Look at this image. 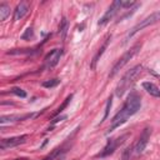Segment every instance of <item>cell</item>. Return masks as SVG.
<instances>
[{"mask_svg": "<svg viewBox=\"0 0 160 160\" xmlns=\"http://www.w3.org/2000/svg\"><path fill=\"white\" fill-rule=\"evenodd\" d=\"M158 21H160V11H155V12L150 14L149 16H146L145 19H142L139 24H136V25L129 31V34H128L126 38H125V42H126L129 39H131L135 34H138L140 30H142L144 28H148V26H150V25H152V24H156Z\"/></svg>", "mask_w": 160, "mask_h": 160, "instance_id": "4", "label": "cell"}, {"mask_svg": "<svg viewBox=\"0 0 160 160\" xmlns=\"http://www.w3.org/2000/svg\"><path fill=\"white\" fill-rule=\"evenodd\" d=\"M140 49H141V42H138V44H135L130 50H128L121 58H119L118 61L115 62V65L112 66V69H111V71H110V74H109V78H114V76L129 62V60H131V59L139 52Z\"/></svg>", "mask_w": 160, "mask_h": 160, "instance_id": "3", "label": "cell"}, {"mask_svg": "<svg viewBox=\"0 0 160 160\" xmlns=\"http://www.w3.org/2000/svg\"><path fill=\"white\" fill-rule=\"evenodd\" d=\"M32 116H35V114H26V115H4L0 119V124L4 125L6 122L21 121V120H25V119H29V118H32Z\"/></svg>", "mask_w": 160, "mask_h": 160, "instance_id": "12", "label": "cell"}, {"mask_svg": "<svg viewBox=\"0 0 160 160\" xmlns=\"http://www.w3.org/2000/svg\"><path fill=\"white\" fill-rule=\"evenodd\" d=\"M125 138H126V135H122V136H120V138L108 140L106 145L104 146V149L101 150V152H99V154H98V156H99V158H105V156L111 155V154L116 150V148H118V146L124 141V139H125Z\"/></svg>", "mask_w": 160, "mask_h": 160, "instance_id": "6", "label": "cell"}, {"mask_svg": "<svg viewBox=\"0 0 160 160\" xmlns=\"http://www.w3.org/2000/svg\"><path fill=\"white\" fill-rule=\"evenodd\" d=\"M61 55H62V49H54V50H51V51L45 56V59H44L45 66L49 68V69H51V68H54L55 65H58V62H59Z\"/></svg>", "mask_w": 160, "mask_h": 160, "instance_id": "9", "label": "cell"}, {"mask_svg": "<svg viewBox=\"0 0 160 160\" xmlns=\"http://www.w3.org/2000/svg\"><path fill=\"white\" fill-rule=\"evenodd\" d=\"M60 152H61V148H58V149H55L51 154H49V155H46L45 158H42L41 160H54V159H58V156L60 155Z\"/></svg>", "mask_w": 160, "mask_h": 160, "instance_id": "18", "label": "cell"}, {"mask_svg": "<svg viewBox=\"0 0 160 160\" xmlns=\"http://www.w3.org/2000/svg\"><path fill=\"white\" fill-rule=\"evenodd\" d=\"M121 0H115V1H112L111 2V5L109 6V9L106 10V12L102 15V18L98 21V25H100V26H102V25H106L110 20H112L114 19V16L119 12V10L122 8L121 6Z\"/></svg>", "mask_w": 160, "mask_h": 160, "instance_id": "5", "label": "cell"}, {"mask_svg": "<svg viewBox=\"0 0 160 160\" xmlns=\"http://www.w3.org/2000/svg\"><path fill=\"white\" fill-rule=\"evenodd\" d=\"M68 26H69V22L66 20V18H62V20L60 21V25H59V34L61 35L62 39H65V36H66Z\"/></svg>", "mask_w": 160, "mask_h": 160, "instance_id": "15", "label": "cell"}, {"mask_svg": "<svg viewBox=\"0 0 160 160\" xmlns=\"http://www.w3.org/2000/svg\"><path fill=\"white\" fill-rule=\"evenodd\" d=\"M29 9H30L29 2L22 1V2H20V4H18V6H16L15 10H14V20H20V19H22V18L29 12Z\"/></svg>", "mask_w": 160, "mask_h": 160, "instance_id": "11", "label": "cell"}, {"mask_svg": "<svg viewBox=\"0 0 160 160\" xmlns=\"http://www.w3.org/2000/svg\"><path fill=\"white\" fill-rule=\"evenodd\" d=\"M132 150H134V146L126 148V149L124 150V152H122V160H129L130 156H131V154H132Z\"/></svg>", "mask_w": 160, "mask_h": 160, "instance_id": "23", "label": "cell"}, {"mask_svg": "<svg viewBox=\"0 0 160 160\" xmlns=\"http://www.w3.org/2000/svg\"><path fill=\"white\" fill-rule=\"evenodd\" d=\"M64 119H66V115H62V116H59V118H56V119L52 121V124H56V122H59V121H61V120H64Z\"/></svg>", "mask_w": 160, "mask_h": 160, "instance_id": "25", "label": "cell"}, {"mask_svg": "<svg viewBox=\"0 0 160 160\" xmlns=\"http://www.w3.org/2000/svg\"><path fill=\"white\" fill-rule=\"evenodd\" d=\"M8 55H16V54H31L30 49H16V50H10L6 52Z\"/></svg>", "mask_w": 160, "mask_h": 160, "instance_id": "19", "label": "cell"}, {"mask_svg": "<svg viewBox=\"0 0 160 160\" xmlns=\"http://www.w3.org/2000/svg\"><path fill=\"white\" fill-rule=\"evenodd\" d=\"M11 92H12V94H15V95H16V96H19V98H26V92H25V90H22L21 88L15 86V88H12V89H11Z\"/></svg>", "mask_w": 160, "mask_h": 160, "instance_id": "20", "label": "cell"}, {"mask_svg": "<svg viewBox=\"0 0 160 160\" xmlns=\"http://www.w3.org/2000/svg\"><path fill=\"white\" fill-rule=\"evenodd\" d=\"M134 4H135L134 1H122V2H121V6H122V8H130V6H132Z\"/></svg>", "mask_w": 160, "mask_h": 160, "instance_id": "24", "label": "cell"}, {"mask_svg": "<svg viewBox=\"0 0 160 160\" xmlns=\"http://www.w3.org/2000/svg\"><path fill=\"white\" fill-rule=\"evenodd\" d=\"M28 135H20V136H12V138H8V139H2L0 142V149L1 150H6L14 146H18L20 144H24L26 141Z\"/></svg>", "mask_w": 160, "mask_h": 160, "instance_id": "8", "label": "cell"}, {"mask_svg": "<svg viewBox=\"0 0 160 160\" xmlns=\"http://www.w3.org/2000/svg\"><path fill=\"white\" fill-rule=\"evenodd\" d=\"M140 106H141L140 95H139L136 91H131L130 95L128 96V99L125 100V102H124L121 110L118 111L116 115L112 118L111 125L109 126L108 132H111V131H114L116 128H119V126H121L122 124H125L130 116L135 115V114L140 110Z\"/></svg>", "mask_w": 160, "mask_h": 160, "instance_id": "1", "label": "cell"}, {"mask_svg": "<svg viewBox=\"0 0 160 160\" xmlns=\"http://www.w3.org/2000/svg\"><path fill=\"white\" fill-rule=\"evenodd\" d=\"M141 70H142V66L141 65H135L134 68H131L130 70H128L125 74H124V76L121 78V80L118 82V86H116V89H115V94H116V96L118 98H121L125 92H126V90L130 88V85L135 81V78L141 72Z\"/></svg>", "mask_w": 160, "mask_h": 160, "instance_id": "2", "label": "cell"}, {"mask_svg": "<svg viewBox=\"0 0 160 160\" xmlns=\"http://www.w3.org/2000/svg\"><path fill=\"white\" fill-rule=\"evenodd\" d=\"M71 99H72V95H69V96L65 99V101H64V102H62V104H61V105L58 108V110H56V111L52 114V116H56L58 114H60V112H61V111H62V110H64V109H65V108L69 105V102L71 101Z\"/></svg>", "mask_w": 160, "mask_h": 160, "instance_id": "16", "label": "cell"}, {"mask_svg": "<svg viewBox=\"0 0 160 160\" xmlns=\"http://www.w3.org/2000/svg\"><path fill=\"white\" fill-rule=\"evenodd\" d=\"M150 135H151V128H145V129L142 130V132L140 134V136H139L136 144L134 145V151H135V154H141V152L145 150V148H146V145H148V142H149Z\"/></svg>", "mask_w": 160, "mask_h": 160, "instance_id": "7", "label": "cell"}, {"mask_svg": "<svg viewBox=\"0 0 160 160\" xmlns=\"http://www.w3.org/2000/svg\"><path fill=\"white\" fill-rule=\"evenodd\" d=\"M142 88H144V90H145L149 95L160 99V89H159L154 82H151V81H144V82H142Z\"/></svg>", "mask_w": 160, "mask_h": 160, "instance_id": "13", "label": "cell"}, {"mask_svg": "<svg viewBox=\"0 0 160 160\" xmlns=\"http://www.w3.org/2000/svg\"><path fill=\"white\" fill-rule=\"evenodd\" d=\"M60 82V79H51V80H46L42 82V86L44 88H48V89H51V88H55L56 85H59Z\"/></svg>", "mask_w": 160, "mask_h": 160, "instance_id": "17", "label": "cell"}, {"mask_svg": "<svg viewBox=\"0 0 160 160\" xmlns=\"http://www.w3.org/2000/svg\"><path fill=\"white\" fill-rule=\"evenodd\" d=\"M111 104H112V98L110 96V98L108 99V102H106V108H105V114H104V118H102L101 122L106 120V118H108V115H109V111H110V108H111Z\"/></svg>", "mask_w": 160, "mask_h": 160, "instance_id": "22", "label": "cell"}, {"mask_svg": "<svg viewBox=\"0 0 160 160\" xmlns=\"http://www.w3.org/2000/svg\"><path fill=\"white\" fill-rule=\"evenodd\" d=\"M32 36H34V30H32V28H28V29L25 30V32L21 35V39H22V40H30Z\"/></svg>", "mask_w": 160, "mask_h": 160, "instance_id": "21", "label": "cell"}, {"mask_svg": "<svg viewBox=\"0 0 160 160\" xmlns=\"http://www.w3.org/2000/svg\"><path fill=\"white\" fill-rule=\"evenodd\" d=\"M16 160H28V159H16Z\"/></svg>", "mask_w": 160, "mask_h": 160, "instance_id": "26", "label": "cell"}, {"mask_svg": "<svg viewBox=\"0 0 160 160\" xmlns=\"http://www.w3.org/2000/svg\"><path fill=\"white\" fill-rule=\"evenodd\" d=\"M110 39H111V35H108V36L105 38V41L102 42V45L100 46V49L98 50V52L95 54V56L92 58V61H91V64H90V66H91V69H92V70L96 68V64L99 62V60H100L101 55H102V54H104V51L106 50V48H108V45H109V42H110Z\"/></svg>", "mask_w": 160, "mask_h": 160, "instance_id": "10", "label": "cell"}, {"mask_svg": "<svg viewBox=\"0 0 160 160\" xmlns=\"http://www.w3.org/2000/svg\"><path fill=\"white\" fill-rule=\"evenodd\" d=\"M9 15H10V6L5 2H1L0 4V20L4 21Z\"/></svg>", "mask_w": 160, "mask_h": 160, "instance_id": "14", "label": "cell"}]
</instances>
